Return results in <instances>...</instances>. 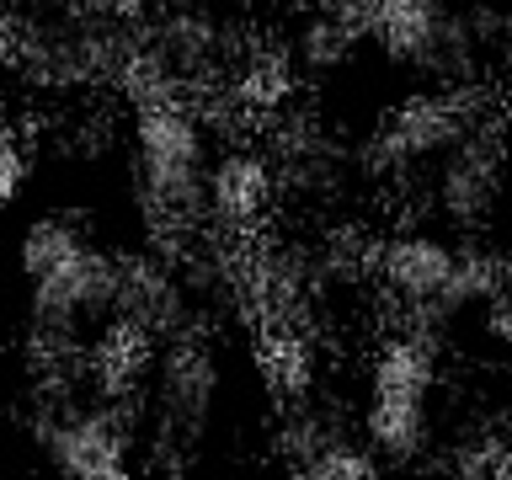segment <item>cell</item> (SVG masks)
I'll return each instance as SVG.
<instances>
[{"label": "cell", "mask_w": 512, "mask_h": 480, "mask_svg": "<svg viewBox=\"0 0 512 480\" xmlns=\"http://www.w3.org/2000/svg\"><path fill=\"white\" fill-rule=\"evenodd\" d=\"M512 283V267L507 256H496L486 246H459V272H454V288H448V310H486V304L502 294V288Z\"/></svg>", "instance_id": "obj_16"}, {"label": "cell", "mask_w": 512, "mask_h": 480, "mask_svg": "<svg viewBox=\"0 0 512 480\" xmlns=\"http://www.w3.org/2000/svg\"><path fill=\"white\" fill-rule=\"evenodd\" d=\"M336 166V144L326 134H315L310 123H294L288 134L278 139V176L283 182H304V187H320Z\"/></svg>", "instance_id": "obj_19"}, {"label": "cell", "mask_w": 512, "mask_h": 480, "mask_svg": "<svg viewBox=\"0 0 512 480\" xmlns=\"http://www.w3.org/2000/svg\"><path fill=\"white\" fill-rule=\"evenodd\" d=\"M0 155H6V198H22V187H27V139H22V128H6V139H0Z\"/></svg>", "instance_id": "obj_22"}, {"label": "cell", "mask_w": 512, "mask_h": 480, "mask_svg": "<svg viewBox=\"0 0 512 480\" xmlns=\"http://www.w3.org/2000/svg\"><path fill=\"white\" fill-rule=\"evenodd\" d=\"M230 294L240 299V310L262 326V336L310 331V267H304L294 251L246 246V240H240Z\"/></svg>", "instance_id": "obj_6"}, {"label": "cell", "mask_w": 512, "mask_h": 480, "mask_svg": "<svg viewBox=\"0 0 512 480\" xmlns=\"http://www.w3.org/2000/svg\"><path fill=\"white\" fill-rule=\"evenodd\" d=\"M502 182H507V144L491 128V118L464 134L454 150L443 155L438 182H432V203L454 230H480L496 203H502Z\"/></svg>", "instance_id": "obj_7"}, {"label": "cell", "mask_w": 512, "mask_h": 480, "mask_svg": "<svg viewBox=\"0 0 512 480\" xmlns=\"http://www.w3.org/2000/svg\"><path fill=\"white\" fill-rule=\"evenodd\" d=\"M219 352L208 342L203 320L192 315V326L166 336L155 368V432H150V464L155 470H187L198 454V438L208 416L219 406Z\"/></svg>", "instance_id": "obj_1"}, {"label": "cell", "mask_w": 512, "mask_h": 480, "mask_svg": "<svg viewBox=\"0 0 512 480\" xmlns=\"http://www.w3.org/2000/svg\"><path fill=\"white\" fill-rule=\"evenodd\" d=\"M480 123H486L480 91H470V86L416 91L374 128V139H368V166L406 171V166H422V160H443L464 134H475Z\"/></svg>", "instance_id": "obj_3"}, {"label": "cell", "mask_w": 512, "mask_h": 480, "mask_svg": "<svg viewBox=\"0 0 512 480\" xmlns=\"http://www.w3.org/2000/svg\"><path fill=\"white\" fill-rule=\"evenodd\" d=\"M379 464L384 459L368 448V438L363 443L358 438H336V443L320 448L299 475H315V480H368V475H379Z\"/></svg>", "instance_id": "obj_20"}, {"label": "cell", "mask_w": 512, "mask_h": 480, "mask_svg": "<svg viewBox=\"0 0 512 480\" xmlns=\"http://www.w3.org/2000/svg\"><path fill=\"white\" fill-rule=\"evenodd\" d=\"M112 299H118V256L91 240L70 262L27 278V310L38 320H59V326L86 331L91 320H112Z\"/></svg>", "instance_id": "obj_8"}, {"label": "cell", "mask_w": 512, "mask_h": 480, "mask_svg": "<svg viewBox=\"0 0 512 480\" xmlns=\"http://www.w3.org/2000/svg\"><path fill=\"white\" fill-rule=\"evenodd\" d=\"M235 91L246 96L251 107L278 102V96L288 91V64H283V54H246V64H240V75H235Z\"/></svg>", "instance_id": "obj_21"}, {"label": "cell", "mask_w": 512, "mask_h": 480, "mask_svg": "<svg viewBox=\"0 0 512 480\" xmlns=\"http://www.w3.org/2000/svg\"><path fill=\"white\" fill-rule=\"evenodd\" d=\"M262 368H267V384L288 400V406H304V400L315 395V379H320V358H315L310 331L262 336Z\"/></svg>", "instance_id": "obj_14"}, {"label": "cell", "mask_w": 512, "mask_h": 480, "mask_svg": "<svg viewBox=\"0 0 512 480\" xmlns=\"http://www.w3.org/2000/svg\"><path fill=\"white\" fill-rule=\"evenodd\" d=\"M438 470L448 475H464V480H491V475H507L512 470V443L502 438L496 427H464L448 454L438 459Z\"/></svg>", "instance_id": "obj_17"}, {"label": "cell", "mask_w": 512, "mask_h": 480, "mask_svg": "<svg viewBox=\"0 0 512 480\" xmlns=\"http://www.w3.org/2000/svg\"><path fill=\"white\" fill-rule=\"evenodd\" d=\"M347 11L358 16L363 38L395 64H432L438 75H459L470 27L448 11V0H347Z\"/></svg>", "instance_id": "obj_5"}, {"label": "cell", "mask_w": 512, "mask_h": 480, "mask_svg": "<svg viewBox=\"0 0 512 480\" xmlns=\"http://www.w3.org/2000/svg\"><path fill=\"white\" fill-rule=\"evenodd\" d=\"M363 438L384 464H422L432 448V400L416 395H374L363 400Z\"/></svg>", "instance_id": "obj_12"}, {"label": "cell", "mask_w": 512, "mask_h": 480, "mask_svg": "<svg viewBox=\"0 0 512 480\" xmlns=\"http://www.w3.org/2000/svg\"><path fill=\"white\" fill-rule=\"evenodd\" d=\"M358 43H363V27H358V16H352V11H347V0H342V6L315 11L310 22L299 27L294 59L304 64V70L326 75V70H336V64H347Z\"/></svg>", "instance_id": "obj_15"}, {"label": "cell", "mask_w": 512, "mask_h": 480, "mask_svg": "<svg viewBox=\"0 0 512 480\" xmlns=\"http://www.w3.org/2000/svg\"><path fill=\"white\" fill-rule=\"evenodd\" d=\"M160 347H166V336H155L139 320L112 315L102 336L91 342V395L144 416V395H155Z\"/></svg>", "instance_id": "obj_10"}, {"label": "cell", "mask_w": 512, "mask_h": 480, "mask_svg": "<svg viewBox=\"0 0 512 480\" xmlns=\"http://www.w3.org/2000/svg\"><path fill=\"white\" fill-rule=\"evenodd\" d=\"M150 48L182 86L187 80H208L214 64H219V27L198 11H176V16H166V22H155Z\"/></svg>", "instance_id": "obj_13"}, {"label": "cell", "mask_w": 512, "mask_h": 480, "mask_svg": "<svg viewBox=\"0 0 512 480\" xmlns=\"http://www.w3.org/2000/svg\"><path fill=\"white\" fill-rule=\"evenodd\" d=\"M139 422V411L107 406L96 395L64 400V406L32 400V438L64 480H123L134 464Z\"/></svg>", "instance_id": "obj_2"}, {"label": "cell", "mask_w": 512, "mask_h": 480, "mask_svg": "<svg viewBox=\"0 0 512 480\" xmlns=\"http://www.w3.org/2000/svg\"><path fill=\"white\" fill-rule=\"evenodd\" d=\"M278 160L262 150H246V144H230L214 166H208V219H214V235L224 240H251L267 224L272 203H278Z\"/></svg>", "instance_id": "obj_9"}, {"label": "cell", "mask_w": 512, "mask_h": 480, "mask_svg": "<svg viewBox=\"0 0 512 480\" xmlns=\"http://www.w3.org/2000/svg\"><path fill=\"white\" fill-rule=\"evenodd\" d=\"M80 246H86V235H80L75 219L38 214V219H27V230H22V272H27V278H38V272L70 262Z\"/></svg>", "instance_id": "obj_18"}, {"label": "cell", "mask_w": 512, "mask_h": 480, "mask_svg": "<svg viewBox=\"0 0 512 480\" xmlns=\"http://www.w3.org/2000/svg\"><path fill=\"white\" fill-rule=\"evenodd\" d=\"M368 267H374V278L411 310V320H406L411 331L438 336L448 320H454L448 288H454V272H459V246H448L443 235L395 230L368 251Z\"/></svg>", "instance_id": "obj_4"}, {"label": "cell", "mask_w": 512, "mask_h": 480, "mask_svg": "<svg viewBox=\"0 0 512 480\" xmlns=\"http://www.w3.org/2000/svg\"><path fill=\"white\" fill-rule=\"evenodd\" d=\"M112 315L139 320L155 336H176L182 326H192V304H187V278L176 272V262L166 251H134L118 256V299Z\"/></svg>", "instance_id": "obj_11"}]
</instances>
